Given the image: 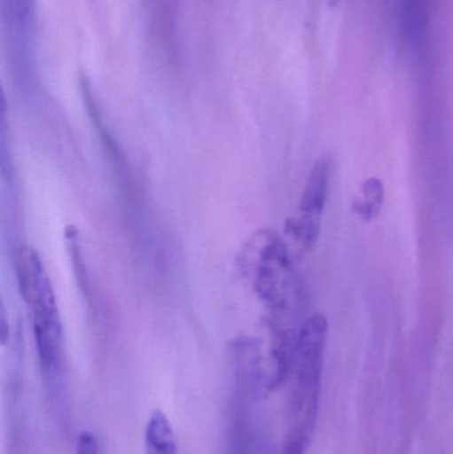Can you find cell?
<instances>
[{"label":"cell","mask_w":453,"mask_h":454,"mask_svg":"<svg viewBox=\"0 0 453 454\" xmlns=\"http://www.w3.org/2000/svg\"><path fill=\"white\" fill-rule=\"evenodd\" d=\"M326 339L327 320L322 314L308 317L297 333L292 370L294 380L281 454H306L310 447L318 419Z\"/></svg>","instance_id":"6da1fadb"},{"label":"cell","mask_w":453,"mask_h":454,"mask_svg":"<svg viewBox=\"0 0 453 454\" xmlns=\"http://www.w3.org/2000/svg\"><path fill=\"white\" fill-rule=\"evenodd\" d=\"M16 274L21 296L31 309L37 357L45 383L51 389L60 386L64 365V339L52 285L40 256L23 247L16 256Z\"/></svg>","instance_id":"7a4b0ae2"},{"label":"cell","mask_w":453,"mask_h":454,"mask_svg":"<svg viewBox=\"0 0 453 454\" xmlns=\"http://www.w3.org/2000/svg\"><path fill=\"white\" fill-rule=\"evenodd\" d=\"M239 262L258 299L274 315L286 312L293 290V264L286 243L274 230H261L242 250Z\"/></svg>","instance_id":"3957f363"},{"label":"cell","mask_w":453,"mask_h":454,"mask_svg":"<svg viewBox=\"0 0 453 454\" xmlns=\"http://www.w3.org/2000/svg\"><path fill=\"white\" fill-rule=\"evenodd\" d=\"M330 178H332V161L329 157H322L314 164L309 176L308 184L298 207V215L286 223L287 234L306 247H311L318 239L322 215H324L327 194H329Z\"/></svg>","instance_id":"277c9868"},{"label":"cell","mask_w":453,"mask_h":454,"mask_svg":"<svg viewBox=\"0 0 453 454\" xmlns=\"http://www.w3.org/2000/svg\"><path fill=\"white\" fill-rule=\"evenodd\" d=\"M145 454H178L175 431L162 411L152 413L146 423Z\"/></svg>","instance_id":"5b68a950"},{"label":"cell","mask_w":453,"mask_h":454,"mask_svg":"<svg viewBox=\"0 0 453 454\" xmlns=\"http://www.w3.org/2000/svg\"><path fill=\"white\" fill-rule=\"evenodd\" d=\"M34 0H2V15L4 23L15 36L26 39L34 24Z\"/></svg>","instance_id":"8992f818"},{"label":"cell","mask_w":453,"mask_h":454,"mask_svg":"<svg viewBox=\"0 0 453 454\" xmlns=\"http://www.w3.org/2000/svg\"><path fill=\"white\" fill-rule=\"evenodd\" d=\"M385 200V189L382 181L370 178L362 186V199L356 201L355 212L364 220H372L379 215Z\"/></svg>","instance_id":"52a82bcc"},{"label":"cell","mask_w":453,"mask_h":454,"mask_svg":"<svg viewBox=\"0 0 453 454\" xmlns=\"http://www.w3.org/2000/svg\"><path fill=\"white\" fill-rule=\"evenodd\" d=\"M76 454H100L98 439L90 432H82L77 440Z\"/></svg>","instance_id":"ba28073f"}]
</instances>
